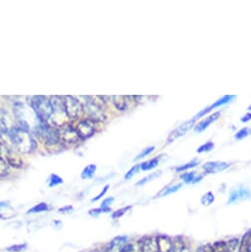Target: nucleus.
<instances>
[{
    "mask_svg": "<svg viewBox=\"0 0 251 252\" xmlns=\"http://www.w3.org/2000/svg\"><path fill=\"white\" fill-rule=\"evenodd\" d=\"M250 134H251V130H250L249 128H243V129L239 130V131L235 134L234 138H235V140L240 141V140L246 138L247 136H249Z\"/></svg>",
    "mask_w": 251,
    "mask_h": 252,
    "instance_id": "nucleus-24",
    "label": "nucleus"
},
{
    "mask_svg": "<svg viewBox=\"0 0 251 252\" xmlns=\"http://www.w3.org/2000/svg\"><path fill=\"white\" fill-rule=\"evenodd\" d=\"M198 163H199V160H196V159H195V160H192L191 162H189V163H187V164H184V165H181V166L176 167L175 170H176L177 172L185 171V170H187V169H189V168H192V167L197 166Z\"/></svg>",
    "mask_w": 251,
    "mask_h": 252,
    "instance_id": "nucleus-25",
    "label": "nucleus"
},
{
    "mask_svg": "<svg viewBox=\"0 0 251 252\" xmlns=\"http://www.w3.org/2000/svg\"><path fill=\"white\" fill-rule=\"evenodd\" d=\"M87 101H86V108L89 112V115L91 116V118L95 121L97 120H102L105 116L103 114V110L100 104H98L95 101V97H90L87 96L86 97Z\"/></svg>",
    "mask_w": 251,
    "mask_h": 252,
    "instance_id": "nucleus-6",
    "label": "nucleus"
},
{
    "mask_svg": "<svg viewBox=\"0 0 251 252\" xmlns=\"http://www.w3.org/2000/svg\"><path fill=\"white\" fill-rule=\"evenodd\" d=\"M128 237L127 236H117L115 237L104 250L105 252H123L124 248L127 245Z\"/></svg>",
    "mask_w": 251,
    "mask_h": 252,
    "instance_id": "nucleus-9",
    "label": "nucleus"
},
{
    "mask_svg": "<svg viewBox=\"0 0 251 252\" xmlns=\"http://www.w3.org/2000/svg\"><path fill=\"white\" fill-rule=\"evenodd\" d=\"M48 183H49V187H55L60 184H63V180L57 174H51L48 179Z\"/></svg>",
    "mask_w": 251,
    "mask_h": 252,
    "instance_id": "nucleus-22",
    "label": "nucleus"
},
{
    "mask_svg": "<svg viewBox=\"0 0 251 252\" xmlns=\"http://www.w3.org/2000/svg\"><path fill=\"white\" fill-rule=\"evenodd\" d=\"M7 206H8L7 202H0V210L4 208V207H7Z\"/></svg>",
    "mask_w": 251,
    "mask_h": 252,
    "instance_id": "nucleus-39",
    "label": "nucleus"
},
{
    "mask_svg": "<svg viewBox=\"0 0 251 252\" xmlns=\"http://www.w3.org/2000/svg\"><path fill=\"white\" fill-rule=\"evenodd\" d=\"M196 178L195 172H187L182 176V179L184 180L185 183H193Z\"/></svg>",
    "mask_w": 251,
    "mask_h": 252,
    "instance_id": "nucleus-32",
    "label": "nucleus"
},
{
    "mask_svg": "<svg viewBox=\"0 0 251 252\" xmlns=\"http://www.w3.org/2000/svg\"><path fill=\"white\" fill-rule=\"evenodd\" d=\"M64 113L69 119H77L81 116L83 112V106L79 100L73 96L63 97Z\"/></svg>",
    "mask_w": 251,
    "mask_h": 252,
    "instance_id": "nucleus-3",
    "label": "nucleus"
},
{
    "mask_svg": "<svg viewBox=\"0 0 251 252\" xmlns=\"http://www.w3.org/2000/svg\"><path fill=\"white\" fill-rule=\"evenodd\" d=\"M96 168H97V166H96L95 164H89V165H87V166L83 169V171H82V173H81V178H82V179H89V178H91V177L94 175V173H95V171H96Z\"/></svg>",
    "mask_w": 251,
    "mask_h": 252,
    "instance_id": "nucleus-18",
    "label": "nucleus"
},
{
    "mask_svg": "<svg viewBox=\"0 0 251 252\" xmlns=\"http://www.w3.org/2000/svg\"><path fill=\"white\" fill-rule=\"evenodd\" d=\"M76 133L81 140H87L92 137L95 133L94 123L91 120H83L81 121L76 128Z\"/></svg>",
    "mask_w": 251,
    "mask_h": 252,
    "instance_id": "nucleus-5",
    "label": "nucleus"
},
{
    "mask_svg": "<svg viewBox=\"0 0 251 252\" xmlns=\"http://www.w3.org/2000/svg\"><path fill=\"white\" fill-rule=\"evenodd\" d=\"M28 100L30 107L37 115L38 119L41 122L49 123L54 115V109L51 100L45 96H31L28 97Z\"/></svg>",
    "mask_w": 251,
    "mask_h": 252,
    "instance_id": "nucleus-2",
    "label": "nucleus"
},
{
    "mask_svg": "<svg viewBox=\"0 0 251 252\" xmlns=\"http://www.w3.org/2000/svg\"><path fill=\"white\" fill-rule=\"evenodd\" d=\"M50 206L47 203H40L30 209L27 214H37V213H42V212H48L50 210Z\"/></svg>",
    "mask_w": 251,
    "mask_h": 252,
    "instance_id": "nucleus-20",
    "label": "nucleus"
},
{
    "mask_svg": "<svg viewBox=\"0 0 251 252\" xmlns=\"http://www.w3.org/2000/svg\"><path fill=\"white\" fill-rule=\"evenodd\" d=\"M251 198V193L247 188L244 187H240L237 189H234L233 191H231L227 204H235V203H239L243 200H249Z\"/></svg>",
    "mask_w": 251,
    "mask_h": 252,
    "instance_id": "nucleus-7",
    "label": "nucleus"
},
{
    "mask_svg": "<svg viewBox=\"0 0 251 252\" xmlns=\"http://www.w3.org/2000/svg\"><path fill=\"white\" fill-rule=\"evenodd\" d=\"M181 187H182V184H180V183L174 184V185H169V186H167V187H164L158 194H157L156 197L160 198V197L168 196V195H170V194H173V193L177 192Z\"/></svg>",
    "mask_w": 251,
    "mask_h": 252,
    "instance_id": "nucleus-17",
    "label": "nucleus"
},
{
    "mask_svg": "<svg viewBox=\"0 0 251 252\" xmlns=\"http://www.w3.org/2000/svg\"><path fill=\"white\" fill-rule=\"evenodd\" d=\"M233 98H234V96H232V95L223 96L222 98H220V100H218L216 103H214L213 105H211V106H209V107H210L211 110H213L214 108H217V107H220V106H221V105H224V104L228 103V102H229L230 100H232Z\"/></svg>",
    "mask_w": 251,
    "mask_h": 252,
    "instance_id": "nucleus-21",
    "label": "nucleus"
},
{
    "mask_svg": "<svg viewBox=\"0 0 251 252\" xmlns=\"http://www.w3.org/2000/svg\"><path fill=\"white\" fill-rule=\"evenodd\" d=\"M0 158H2L12 166H15V167L22 166L21 158L11 149H9L7 146H5L1 142H0Z\"/></svg>",
    "mask_w": 251,
    "mask_h": 252,
    "instance_id": "nucleus-4",
    "label": "nucleus"
},
{
    "mask_svg": "<svg viewBox=\"0 0 251 252\" xmlns=\"http://www.w3.org/2000/svg\"><path fill=\"white\" fill-rule=\"evenodd\" d=\"M8 172H9V168H8L7 162L2 158H0V177L7 175Z\"/></svg>",
    "mask_w": 251,
    "mask_h": 252,
    "instance_id": "nucleus-26",
    "label": "nucleus"
},
{
    "mask_svg": "<svg viewBox=\"0 0 251 252\" xmlns=\"http://www.w3.org/2000/svg\"><path fill=\"white\" fill-rule=\"evenodd\" d=\"M220 117V112H217V113L211 115L210 117H208L207 119L203 120V121L200 122L198 125H196L195 132L198 133V134H199V133H202L203 131H205V130L209 127V126H210L212 123H214L215 121H217Z\"/></svg>",
    "mask_w": 251,
    "mask_h": 252,
    "instance_id": "nucleus-14",
    "label": "nucleus"
},
{
    "mask_svg": "<svg viewBox=\"0 0 251 252\" xmlns=\"http://www.w3.org/2000/svg\"><path fill=\"white\" fill-rule=\"evenodd\" d=\"M140 168H141V166H140V165H135L134 167H132V168H131L127 173H126V175H125V179H126V180H129V179H131L135 174H137V173L139 172Z\"/></svg>",
    "mask_w": 251,
    "mask_h": 252,
    "instance_id": "nucleus-31",
    "label": "nucleus"
},
{
    "mask_svg": "<svg viewBox=\"0 0 251 252\" xmlns=\"http://www.w3.org/2000/svg\"><path fill=\"white\" fill-rule=\"evenodd\" d=\"M78 139L79 137L76 133V130L71 128L70 126H64L63 128V131L60 132V140H63L64 143L74 144L78 141Z\"/></svg>",
    "mask_w": 251,
    "mask_h": 252,
    "instance_id": "nucleus-10",
    "label": "nucleus"
},
{
    "mask_svg": "<svg viewBox=\"0 0 251 252\" xmlns=\"http://www.w3.org/2000/svg\"><path fill=\"white\" fill-rule=\"evenodd\" d=\"M248 110H251V106H249V107H248Z\"/></svg>",
    "mask_w": 251,
    "mask_h": 252,
    "instance_id": "nucleus-40",
    "label": "nucleus"
},
{
    "mask_svg": "<svg viewBox=\"0 0 251 252\" xmlns=\"http://www.w3.org/2000/svg\"><path fill=\"white\" fill-rule=\"evenodd\" d=\"M171 252H191V248L188 243L184 242L181 238H177L173 241V249Z\"/></svg>",
    "mask_w": 251,
    "mask_h": 252,
    "instance_id": "nucleus-16",
    "label": "nucleus"
},
{
    "mask_svg": "<svg viewBox=\"0 0 251 252\" xmlns=\"http://www.w3.org/2000/svg\"><path fill=\"white\" fill-rule=\"evenodd\" d=\"M108 189H109V185H106L104 188H103V190L98 194V196H96L95 198H93L92 200H91V202H96V201H98V200H100L106 193H107V191H108Z\"/></svg>",
    "mask_w": 251,
    "mask_h": 252,
    "instance_id": "nucleus-34",
    "label": "nucleus"
},
{
    "mask_svg": "<svg viewBox=\"0 0 251 252\" xmlns=\"http://www.w3.org/2000/svg\"><path fill=\"white\" fill-rule=\"evenodd\" d=\"M131 209H132V207H131V206H128V207H124V208H122V209H120V210H117L116 212L113 213L112 218H113L114 220H117V219L121 218L123 215H125L126 213H127V212H128L129 210H131Z\"/></svg>",
    "mask_w": 251,
    "mask_h": 252,
    "instance_id": "nucleus-27",
    "label": "nucleus"
},
{
    "mask_svg": "<svg viewBox=\"0 0 251 252\" xmlns=\"http://www.w3.org/2000/svg\"><path fill=\"white\" fill-rule=\"evenodd\" d=\"M8 137L14 148L22 154L33 153L37 148V143L32 134L18 126L11 129Z\"/></svg>",
    "mask_w": 251,
    "mask_h": 252,
    "instance_id": "nucleus-1",
    "label": "nucleus"
},
{
    "mask_svg": "<svg viewBox=\"0 0 251 252\" xmlns=\"http://www.w3.org/2000/svg\"><path fill=\"white\" fill-rule=\"evenodd\" d=\"M215 201V196L212 192H208L206 193L202 199H201V203L204 205V206H210L211 204H213V202Z\"/></svg>",
    "mask_w": 251,
    "mask_h": 252,
    "instance_id": "nucleus-23",
    "label": "nucleus"
},
{
    "mask_svg": "<svg viewBox=\"0 0 251 252\" xmlns=\"http://www.w3.org/2000/svg\"><path fill=\"white\" fill-rule=\"evenodd\" d=\"M159 175H160V172H159V173H157V172L153 173V174H151V175H149V176L145 177V178H144V179H142L141 181H139V182L137 183V186H143V185H145L146 183H148L149 181H152L153 179H155L156 177H158Z\"/></svg>",
    "mask_w": 251,
    "mask_h": 252,
    "instance_id": "nucleus-28",
    "label": "nucleus"
},
{
    "mask_svg": "<svg viewBox=\"0 0 251 252\" xmlns=\"http://www.w3.org/2000/svg\"><path fill=\"white\" fill-rule=\"evenodd\" d=\"M111 99L113 100V103L118 110H120V111L127 110V108H128L127 97L126 96H112Z\"/></svg>",
    "mask_w": 251,
    "mask_h": 252,
    "instance_id": "nucleus-15",
    "label": "nucleus"
},
{
    "mask_svg": "<svg viewBox=\"0 0 251 252\" xmlns=\"http://www.w3.org/2000/svg\"><path fill=\"white\" fill-rule=\"evenodd\" d=\"M114 202V198H107V199H105L103 202H102V204H101V207L102 208H110V205L112 204Z\"/></svg>",
    "mask_w": 251,
    "mask_h": 252,
    "instance_id": "nucleus-35",
    "label": "nucleus"
},
{
    "mask_svg": "<svg viewBox=\"0 0 251 252\" xmlns=\"http://www.w3.org/2000/svg\"><path fill=\"white\" fill-rule=\"evenodd\" d=\"M228 166L229 164L226 162L215 161V162H207L205 165H203V168L207 173H219L228 168Z\"/></svg>",
    "mask_w": 251,
    "mask_h": 252,
    "instance_id": "nucleus-13",
    "label": "nucleus"
},
{
    "mask_svg": "<svg viewBox=\"0 0 251 252\" xmlns=\"http://www.w3.org/2000/svg\"><path fill=\"white\" fill-rule=\"evenodd\" d=\"M215 145L212 143V142H208L206 143L205 145L201 146L199 149H198V153L199 154H202V153H207V152H211L213 149H214Z\"/></svg>",
    "mask_w": 251,
    "mask_h": 252,
    "instance_id": "nucleus-30",
    "label": "nucleus"
},
{
    "mask_svg": "<svg viewBox=\"0 0 251 252\" xmlns=\"http://www.w3.org/2000/svg\"><path fill=\"white\" fill-rule=\"evenodd\" d=\"M14 127L15 126L12 124V120L8 112L4 110L0 111V131H1V133L8 135L11 129Z\"/></svg>",
    "mask_w": 251,
    "mask_h": 252,
    "instance_id": "nucleus-11",
    "label": "nucleus"
},
{
    "mask_svg": "<svg viewBox=\"0 0 251 252\" xmlns=\"http://www.w3.org/2000/svg\"><path fill=\"white\" fill-rule=\"evenodd\" d=\"M194 124H195V121L191 120V121H188V122L184 123L183 125H181L180 127H178L177 129H175L173 132L170 133V135L168 137V143H172L173 141L177 140L178 138L186 135L193 128Z\"/></svg>",
    "mask_w": 251,
    "mask_h": 252,
    "instance_id": "nucleus-8",
    "label": "nucleus"
},
{
    "mask_svg": "<svg viewBox=\"0 0 251 252\" xmlns=\"http://www.w3.org/2000/svg\"><path fill=\"white\" fill-rule=\"evenodd\" d=\"M159 159H160V157L159 158H154L152 160H149V161H146V162L142 163L140 166H141L142 170H145V171L151 170V169H153V168H155V167H157L158 165Z\"/></svg>",
    "mask_w": 251,
    "mask_h": 252,
    "instance_id": "nucleus-19",
    "label": "nucleus"
},
{
    "mask_svg": "<svg viewBox=\"0 0 251 252\" xmlns=\"http://www.w3.org/2000/svg\"><path fill=\"white\" fill-rule=\"evenodd\" d=\"M250 120H251V114H250V113L246 114L245 116H243V117L240 119V121H241L242 123H246V122H248V121H250Z\"/></svg>",
    "mask_w": 251,
    "mask_h": 252,
    "instance_id": "nucleus-37",
    "label": "nucleus"
},
{
    "mask_svg": "<svg viewBox=\"0 0 251 252\" xmlns=\"http://www.w3.org/2000/svg\"><path fill=\"white\" fill-rule=\"evenodd\" d=\"M196 252H209V249L206 247H199Z\"/></svg>",
    "mask_w": 251,
    "mask_h": 252,
    "instance_id": "nucleus-38",
    "label": "nucleus"
},
{
    "mask_svg": "<svg viewBox=\"0 0 251 252\" xmlns=\"http://www.w3.org/2000/svg\"><path fill=\"white\" fill-rule=\"evenodd\" d=\"M157 252H171L173 249V240L167 235L157 236Z\"/></svg>",
    "mask_w": 251,
    "mask_h": 252,
    "instance_id": "nucleus-12",
    "label": "nucleus"
},
{
    "mask_svg": "<svg viewBox=\"0 0 251 252\" xmlns=\"http://www.w3.org/2000/svg\"><path fill=\"white\" fill-rule=\"evenodd\" d=\"M27 248V244L26 243H21V244H14L10 247L7 248L8 251L10 252H20V251H23Z\"/></svg>",
    "mask_w": 251,
    "mask_h": 252,
    "instance_id": "nucleus-29",
    "label": "nucleus"
},
{
    "mask_svg": "<svg viewBox=\"0 0 251 252\" xmlns=\"http://www.w3.org/2000/svg\"><path fill=\"white\" fill-rule=\"evenodd\" d=\"M71 211H73L72 206H65V207H63L59 210L60 213H68V212H71Z\"/></svg>",
    "mask_w": 251,
    "mask_h": 252,
    "instance_id": "nucleus-36",
    "label": "nucleus"
},
{
    "mask_svg": "<svg viewBox=\"0 0 251 252\" xmlns=\"http://www.w3.org/2000/svg\"><path fill=\"white\" fill-rule=\"evenodd\" d=\"M155 151V147H150V148H147V149H145L137 158H136V159L135 160H139V159H141V158H146L147 156H149V155H151L153 152Z\"/></svg>",
    "mask_w": 251,
    "mask_h": 252,
    "instance_id": "nucleus-33",
    "label": "nucleus"
}]
</instances>
